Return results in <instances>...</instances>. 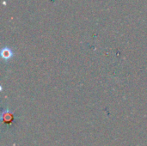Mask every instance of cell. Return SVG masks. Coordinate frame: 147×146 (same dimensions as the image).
Returning <instances> with one entry per match:
<instances>
[{
  "label": "cell",
  "instance_id": "cell-1",
  "mask_svg": "<svg viewBox=\"0 0 147 146\" xmlns=\"http://www.w3.org/2000/svg\"><path fill=\"white\" fill-rule=\"evenodd\" d=\"M10 56H11V52L9 49H4L2 51V57L3 59H8L9 58H10Z\"/></svg>",
  "mask_w": 147,
  "mask_h": 146
}]
</instances>
